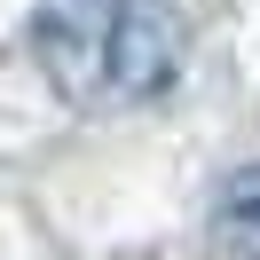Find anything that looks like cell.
Segmentation results:
<instances>
[{"label":"cell","mask_w":260,"mask_h":260,"mask_svg":"<svg viewBox=\"0 0 260 260\" xmlns=\"http://www.w3.org/2000/svg\"><path fill=\"white\" fill-rule=\"evenodd\" d=\"M181 16L166 0H40L32 55L71 111L150 103L181 79Z\"/></svg>","instance_id":"obj_1"},{"label":"cell","mask_w":260,"mask_h":260,"mask_svg":"<svg viewBox=\"0 0 260 260\" xmlns=\"http://www.w3.org/2000/svg\"><path fill=\"white\" fill-rule=\"evenodd\" d=\"M213 237L229 260H260V166H237L213 197Z\"/></svg>","instance_id":"obj_2"}]
</instances>
